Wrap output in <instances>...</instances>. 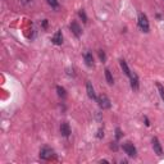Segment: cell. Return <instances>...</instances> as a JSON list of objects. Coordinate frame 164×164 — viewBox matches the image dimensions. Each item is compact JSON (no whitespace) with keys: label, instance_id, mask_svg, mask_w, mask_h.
I'll return each instance as SVG.
<instances>
[{"label":"cell","instance_id":"1","mask_svg":"<svg viewBox=\"0 0 164 164\" xmlns=\"http://www.w3.org/2000/svg\"><path fill=\"white\" fill-rule=\"evenodd\" d=\"M138 27L140 30L148 34L150 31V25H149V19H148V16L145 13H140L138 14Z\"/></svg>","mask_w":164,"mask_h":164},{"label":"cell","instance_id":"2","mask_svg":"<svg viewBox=\"0 0 164 164\" xmlns=\"http://www.w3.org/2000/svg\"><path fill=\"white\" fill-rule=\"evenodd\" d=\"M40 158L44 159V160H53V159L57 158V155H55V152H54L53 149L45 146V148H42L41 151H40Z\"/></svg>","mask_w":164,"mask_h":164},{"label":"cell","instance_id":"3","mask_svg":"<svg viewBox=\"0 0 164 164\" xmlns=\"http://www.w3.org/2000/svg\"><path fill=\"white\" fill-rule=\"evenodd\" d=\"M96 101H97V104H99V106L103 109V110H105V109H110V108H112V103H110V100H109V97H108L106 95H104V94H101V95L97 96Z\"/></svg>","mask_w":164,"mask_h":164},{"label":"cell","instance_id":"4","mask_svg":"<svg viewBox=\"0 0 164 164\" xmlns=\"http://www.w3.org/2000/svg\"><path fill=\"white\" fill-rule=\"evenodd\" d=\"M123 150H124V152L128 155V157H132V158H135L136 157V154H137V150H136V148L134 146V144L132 143H129V141H127V143H124L123 144Z\"/></svg>","mask_w":164,"mask_h":164},{"label":"cell","instance_id":"5","mask_svg":"<svg viewBox=\"0 0 164 164\" xmlns=\"http://www.w3.org/2000/svg\"><path fill=\"white\" fill-rule=\"evenodd\" d=\"M151 144H152V149H154V152H155V154L159 155V157H162V155H163V148H162V145H160V143H159V140H158L157 137H152Z\"/></svg>","mask_w":164,"mask_h":164},{"label":"cell","instance_id":"6","mask_svg":"<svg viewBox=\"0 0 164 164\" xmlns=\"http://www.w3.org/2000/svg\"><path fill=\"white\" fill-rule=\"evenodd\" d=\"M86 92H87V96H89L90 99H92V100L97 99V96L95 94V90H94V86H92V83L90 81L86 82Z\"/></svg>","mask_w":164,"mask_h":164},{"label":"cell","instance_id":"7","mask_svg":"<svg viewBox=\"0 0 164 164\" xmlns=\"http://www.w3.org/2000/svg\"><path fill=\"white\" fill-rule=\"evenodd\" d=\"M69 27H71V31L73 32V35H74L76 37H80V36H81V34H82V30H81L80 25H78L76 21H73V22H72V23L69 25Z\"/></svg>","mask_w":164,"mask_h":164},{"label":"cell","instance_id":"8","mask_svg":"<svg viewBox=\"0 0 164 164\" xmlns=\"http://www.w3.org/2000/svg\"><path fill=\"white\" fill-rule=\"evenodd\" d=\"M60 134H62V136H64V137H69V135L72 134L71 127H69V124H68L67 122H63V123L60 124Z\"/></svg>","mask_w":164,"mask_h":164},{"label":"cell","instance_id":"9","mask_svg":"<svg viewBox=\"0 0 164 164\" xmlns=\"http://www.w3.org/2000/svg\"><path fill=\"white\" fill-rule=\"evenodd\" d=\"M83 59H85V63H86V65L87 67H94V57H92V53H90V51H87V53H85L83 54Z\"/></svg>","mask_w":164,"mask_h":164},{"label":"cell","instance_id":"10","mask_svg":"<svg viewBox=\"0 0 164 164\" xmlns=\"http://www.w3.org/2000/svg\"><path fill=\"white\" fill-rule=\"evenodd\" d=\"M51 42L54 44V45H62L63 44V35H62V31H57V34L53 36L51 39Z\"/></svg>","mask_w":164,"mask_h":164},{"label":"cell","instance_id":"11","mask_svg":"<svg viewBox=\"0 0 164 164\" xmlns=\"http://www.w3.org/2000/svg\"><path fill=\"white\" fill-rule=\"evenodd\" d=\"M131 87H132V90H138V87H140V82H138V77H137V74L136 73H132V76H131Z\"/></svg>","mask_w":164,"mask_h":164},{"label":"cell","instance_id":"12","mask_svg":"<svg viewBox=\"0 0 164 164\" xmlns=\"http://www.w3.org/2000/svg\"><path fill=\"white\" fill-rule=\"evenodd\" d=\"M119 64H121V68L123 69V72H124V74L126 76H128V77H131V76H132V72L129 71V68H128V65H127V63H126V60H121L119 62Z\"/></svg>","mask_w":164,"mask_h":164},{"label":"cell","instance_id":"13","mask_svg":"<svg viewBox=\"0 0 164 164\" xmlns=\"http://www.w3.org/2000/svg\"><path fill=\"white\" fill-rule=\"evenodd\" d=\"M57 92L62 99H65V97H67V91H65V89L62 86H57Z\"/></svg>","mask_w":164,"mask_h":164},{"label":"cell","instance_id":"14","mask_svg":"<svg viewBox=\"0 0 164 164\" xmlns=\"http://www.w3.org/2000/svg\"><path fill=\"white\" fill-rule=\"evenodd\" d=\"M105 78H106V82H108L109 85H113V83H114V80H113V76H112V73H110V71H109L108 68L105 69Z\"/></svg>","mask_w":164,"mask_h":164},{"label":"cell","instance_id":"15","mask_svg":"<svg viewBox=\"0 0 164 164\" xmlns=\"http://www.w3.org/2000/svg\"><path fill=\"white\" fill-rule=\"evenodd\" d=\"M157 87H158V91H159V95H160V97H162V100L164 101V87H163L159 82H157Z\"/></svg>","mask_w":164,"mask_h":164},{"label":"cell","instance_id":"16","mask_svg":"<svg viewBox=\"0 0 164 164\" xmlns=\"http://www.w3.org/2000/svg\"><path fill=\"white\" fill-rule=\"evenodd\" d=\"M46 2H48V4H49L51 8H54V9H57V8L59 7L58 0H46Z\"/></svg>","mask_w":164,"mask_h":164},{"label":"cell","instance_id":"17","mask_svg":"<svg viewBox=\"0 0 164 164\" xmlns=\"http://www.w3.org/2000/svg\"><path fill=\"white\" fill-rule=\"evenodd\" d=\"M122 136H123L122 129L119 128V127H117V128H115V138H117V141H118V140H121V138H122Z\"/></svg>","mask_w":164,"mask_h":164},{"label":"cell","instance_id":"18","mask_svg":"<svg viewBox=\"0 0 164 164\" xmlns=\"http://www.w3.org/2000/svg\"><path fill=\"white\" fill-rule=\"evenodd\" d=\"M78 16L81 17V19H82L83 23H86V22H87V16H86V12H85L83 9H81L80 12H78Z\"/></svg>","mask_w":164,"mask_h":164},{"label":"cell","instance_id":"19","mask_svg":"<svg viewBox=\"0 0 164 164\" xmlns=\"http://www.w3.org/2000/svg\"><path fill=\"white\" fill-rule=\"evenodd\" d=\"M97 55H99V58H100L101 62H105L106 60V54H105V51L99 50V51H97Z\"/></svg>","mask_w":164,"mask_h":164},{"label":"cell","instance_id":"20","mask_svg":"<svg viewBox=\"0 0 164 164\" xmlns=\"http://www.w3.org/2000/svg\"><path fill=\"white\" fill-rule=\"evenodd\" d=\"M96 137H97V138H103V137H104V131H103V128H99V129H97Z\"/></svg>","mask_w":164,"mask_h":164},{"label":"cell","instance_id":"21","mask_svg":"<svg viewBox=\"0 0 164 164\" xmlns=\"http://www.w3.org/2000/svg\"><path fill=\"white\" fill-rule=\"evenodd\" d=\"M110 149H112V150H114V151H117V150H118V145H117L115 141H114V143H110Z\"/></svg>","mask_w":164,"mask_h":164},{"label":"cell","instance_id":"22","mask_svg":"<svg viewBox=\"0 0 164 164\" xmlns=\"http://www.w3.org/2000/svg\"><path fill=\"white\" fill-rule=\"evenodd\" d=\"M42 28H48V19L42 21Z\"/></svg>","mask_w":164,"mask_h":164},{"label":"cell","instance_id":"23","mask_svg":"<svg viewBox=\"0 0 164 164\" xmlns=\"http://www.w3.org/2000/svg\"><path fill=\"white\" fill-rule=\"evenodd\" d=\"M145 124L149 127L150 126V122H149V119H148V117H145Z\"/></svg>","mask_w":164,"mask_h":164}]
</instances>
